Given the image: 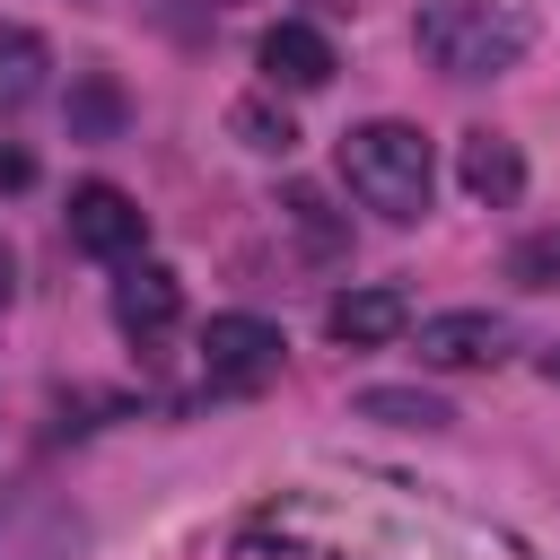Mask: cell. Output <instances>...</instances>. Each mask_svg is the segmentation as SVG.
Listing matches in <instances>:
<instances>
[{
	"mask_svg": "<svg viewBox=\"0 0 560 560\" xmlns=\"http://www.w3.org/2000/svg\"><path fill=\"white\" fill-rule=\"evenodd\" d=\"M525 44H534V9L516 0H420L411 18V52L438 79H499L525 61Z\"/></svg>",
	"mask_w": 560,
	"mask_h": 560,
	"instance_id": "obj_1",
	"label": "cell"
},
{
	"mask_svg": "<svg viewBox=\"0 0 560 560\" xmlns=\"http://www.w3.org/2000/svg\"><path fill=\"white\" fill-rule=\"evenodd\" d=\"M341 184H350V201L359 210H376V219H420L429 210V192H438V158H429V131L420 122H394V114H376V122H359V131H341Z\"/></svg>",
	"mask_w": 560,
	"mask_h": 560,
	"instance_id": "obj_2",
	"label": "cell"
},
{
	"mask_svg": "<svg viewBox=\"0 0 560 560\" xmlns=\"http://www.w3.org/2000/svg\"><path fill=\"white\" fill-rule=\"evenodd\" d=\"M280 359H289V341H280V324H262V315H210V324H201V376H210L219 394L271 385Z\"/></svg>",
	"mask_w": 560,
	"mask_h": 560,
	"instance_id": "obj_3",
	"label": "cell"
},
{
	"mask_svg": "<svg viewBox=\"0 0 560 560\" xmlns=\"http://www.w3.org/2000/svg\"><path fill=\"white\" fill-rule=\"evenodd\" d=\"M70 245L96 254V262H140L149 219H140V201H131L122 184H79V192H70Z\"/></svg>",
	"mask_w": 560,
	"mask_h": 560,
	"instance_id": "obj_4",
	"label": "cell"
},
{
	"mask_svg": "<svg viewBox=\"0 0 560 560\" xmlns=\"http://www.w3.org/2000/svg\"><path fill=\"white\" fill-rule=\"evenodd\" d=\"M516 350V324L490 315V306H446V315H420V359L429 368H499Z\"/></svg>",
	"mask_w": 560,
	"mask_h": 560,
	"instance_id": "obj_5",
	"label": "cell"
},
{
	"mask_svg": "<svg viewBox=\"0 0 560 560\" xmlns=\"http://www.w3.org/2000/svg\"><path fill=\"white\" fill-rule=\"evenodd\" d=\"M175 315H184V280H175L166 262H122V280H114V324H122L131 341H158V332H175Z\"/></svg>",
	"mask_w": 560,
	"mask_h": 560,
	"instance_id": "obj_6",
	"label": "cell"
},
{
	"mask_svg": "<svg viewBox=\"0 0 560 560\" xmlns=\"http://www.w3.org/2000/svg\"><path fill=\"white\" fill-rule=\"evenodd\" d=\"M332 70H341V61H332L324 26H306V18H280V26L262 35V79H271V88H298V96H306V88H324Z\"/></svg>",
	"mask_w": 560,
	"mask_h": 560,
	"instance_id": "obj_7",
	"label": "cell"
},
{
	"mask_svg": "<svg viewBox=\"0 0 560 560\" xmlns=\"http://www.w3.org/2000/svg\"><path fill=\"white\" fill-rule=\"evenodd\" d=\"M402 324H411L402 289H341V298L324 306V332H332L341 350H385Z\"/></svg>",
	"mask_w": 560,
	"mask_h": 560,
	"instance_id": "obj_8",
	"label": "cell"
},
{
	"mask_svg": "<svg viewBox=\"0 0 560 560\" xmlns=\"http://www.w3.org/2000/svg\"><path fill=\"white\" fill-rule=\"evenodd\" d=\"M455 175H464V192H472V201H516V192H525V158H516V140H508V131H464Z\"/></svg>",
	"mask_w": 560,
	"mask_h": 560,
	"instance_id": "obj_9",
	"label": "cell"
},
{
	"mask_svg": "<svg viewBox=\"0 0 560 560\" xmlns=\"http://www.w3.org/2000/svg\"><path fill=\"white\" fill-rule=\"evenodd\" d=\"M44 70H52V44L35 26H0V114L35 105L44 96Z\"/></svg>",
	"mask_w": 560,
	"mask_h": 560,
	"instance_id": "obj_10",
	"label": "cell"
},
{
	"mask_svg": "<svg viewBox=\"0 0 560 560\" xmlns=\"http://www.w3.org/2000/svg\"><path fill=\"white\" fill-rule=\"evenodd\" d=\"M350 411L359 420H394V429H446L455 411L438 402V394H420V385H368V394H350Z\"/></svg>",
	"mask_w": 560,
	"mask_h": 560,
	"instance_id": "obj_11",
	"label": "cell"
},
{
	"mask_svg": "<svg viewBox=\"0 0 560 560\" xmlns=\"http://www.w3.org/2000/svg\"><path fill=\"white\" fill-rule=\"evenodd\" d=\"M228 131H236L254 158H289V149H298V122H289L271 96H236V105H228Z\"/></svg>",
	"mask_w": 560,
	"mask_h": 560,
	"instance_id": "obj_12",
	"label": "cell"
},
{
	"mask_svg": "<svg viewBox=\"0 0 560 560\" xmlns=\"http://www.w3.org/2000/svg\"><path fill=\"white\" fill-rule=\"evenodd\" d=\"M70 131L79 140H114L122 131V88L114 79H79L70 88Z\"/></svg>",
	"mask_w": 560,
	"mask_h": 560,
	"instance_id": "obj_13",
	"label": "cell"
},
{
	"mask_svg": "<svg viewBox=\"0 0 560 560\" xmlns=\"http://www.w3.org/2000/svg\"><path fill=\"white\" fill-rule=\"evenodd\" d=\"M280 219H289L315 254H332V245H341V219H332V201H324L315 184H289V192H280Z\"/></svg>",
	"mask_w": 560,
	"mask_h": 560,
	"instance_id": "obj_14",
	"label": "cell"
},
{
	"mask_svg": "<svg viewBox=\"0 0 560 560\" xmlns=\"http://www.w3.org/2000/svg\"><path fill=\"white\" fill-rule=\"evenodd\" d=\"M508 280H525V289H560V228L525 236V245L508 254Z\"/></svg>",
	"mask_w": 560,
	"mask_h": 560,
	"instance_id": "obj_15",
	"label": "cell"
},
{
	"mask_svg": "<svg viewBox=\"0 0 560 560\" xmlns=\"http://www.w3.org/2000/svg\"><path fill=\"white\" fill-rule=\"evenodd\" d=\"M18 184H35V158L26 149H0V192H18Z\"/></svg>",
	"mask_w": 560,
	"mask_h": 560,
	"instance_id": "obj_16",
	"label": "cell"
},
{
	"mask_svg": "<svg viewBox=\"0 0 560 560\" xmlns=\"http://www.w3.org/2000/svg\"><path fill=\"white\" fill-rule=\"evenodd\" d=\"M9 289H18V262H9V245H0V306H9Z\"/></svg>",
	"mask_w": 560,
	"mask_h": 560,
	"instance_id": "obj_17",
	"label": "cell"
},
{
	"mask_svg": "<svg viewBox=\"0 0 560 560\" xmlns=\"http://www.w3.org/2000/svg\"><path fill=\"white\" fill-rule=\"evenodd\" d=\"M542 376H551V385H560V350H542Z\"/></svg>",
	"mask_w": 560,
	"mask_h": 560,
	"instance_id": "obj_18",
	"label": "cell"
}]
</instances>
